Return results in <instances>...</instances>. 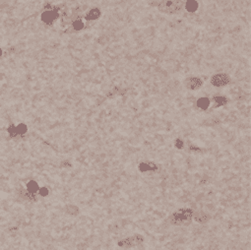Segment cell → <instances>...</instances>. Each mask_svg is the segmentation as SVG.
Here are the masks:
<instances>
[{"instance_id":"obj_1","label":"cell","mask_w":251,"mask_h":250,"mask_svg":"<svg viewBox=\"0 0 251 250\" xmlns=\"http://www.w3.org/2000/svg\"><path fill=\"white\" fill-rule=\"evenodd\" d=\"M194 211L192 208L190 207H183L178 209V210L172 212L171 214L168 216V223L171 226H182L189 225L192 220Z\"/></svg>"},{"instance_id":"obj_2","label":"cell","mask_w":251,"mask_h":250,"mask_svg":"<svg viewBox=\"0 0 251 250\" xmlns=\"http://www.w3.org/2000/svg\"><path fill=\"white\" fill-rule=\"evenodd\" d=\"M183 7H184L183 0H163L159 4L158 8L162 13L172 15L179 12Z\"/></svg>"},{"instance_id":"obj_3","label":"cell","mask_w":251,"mask_h":250,"mask_svg":"<svg viewBox=\"0 0 251 250\" xmlns=\"http://www.w3.org/2000/svg\"><path fill=\"white\" fill-rule=\"evenodd\" d=\"M230 78L228 75L224 73H218L215 74L214 76H212L211 78V84L214 87H224L227 84H230Z\"/></svg>"},{"instance_id":"obj_4","label":"cell","mask_w":251,"mask_h":250,"mask_svg":"<svg viewBox=\"0 0 251 250\" xmlns=\"http://www.w3.org/2000/svg\"><path fill=\"white\" fill-rule=\"evenodd\" d=\"M192 220L199 225H206L212 220V215L209 212L205 211H195L193 214Z\"/></svg>"},{"instance_id":"obj_5","label":"cell","mask_w":251,"mask_h":250,"mask_svg":"<svg viewBox=\"0 0 251 250\" xmlns=\"http://www.w3.org/2000/svg\"><path fill=\"white\" fill-rule=\"evenodd\" d=\"M57 17H58V14L55 10H46L42 13V15H40V20H42L44 24L51 25L56 19H57Z\"/></svg>"},{"instance_id":"obj_6","label":"cell","mask_w":251,"mask_h":250,"mask_svg":"<svg viewBox=\"0 0 251 250\" xmlns=\"http://www.w3.org/2000/svg\"><path fill=\"white\" fill-rule=\"evenodd\" d=\"M202 85H203V81L198 77H191L185 81V86L192 91H196L198 89H200Z\"/></svg>"},{"instance_id":"obj_7","label":"cell","mask_w":251,"mask_h":250,"mask_svg":"<svg viewBox=\"0 0 251 250\" xmlns=\"http://www.w3.org/2000/svg\"><path fill=\"white\" fill-rule=\"evenodd\" d=\"M184 8L189 13H195L199 8V3L197 0H187L184 3Z\"/></svg>"},{"instance_id":"obj_8","label":"cell","mask_w":251,"mask_h":250,"mask_svg":"<svg viewBox=\"0 0 251 250\" xmlns=\"http://www.w3.org/2000/svg\"><path fill=\"white\" fill-rule=\"evenodd\" d=\"M196 104L201 110H207L210 106H211V100H210L209 98H206V97H201V98L197 100Z\"/></svg>"},{"instance_id":"obj_9","label":"cell","mask_w":251,"mask_h":250,"mask_svg":"<svg viewBox=\"0 0 251 250\" xmlns=\"http://www.w3.org/2000/svg\"><path fill=\"white\" fill-rule=\"evenodd\" d=\"M100 15H102V12H100V10L99 8H93L87 13L86 18H87V20L94 21V20L99 19V18L100 17Z\"/></svg>"},{"instance_id":"obj_10","label":"cell","mask_w":251,"mask_h":250,"mask_svg":"<svg viewBox=\"0 0 251 250\" xmlns=\"http://www.w3.org/2000/svg\"><path fill=\"white\" fill-rule=\"evenodd\" d=\"M26 187H27V190L30 193H37L40 189V185L36 180H30L29 182H27L26 184Z\"/></svg>"},{"instance_id":"obj_11","label":"cell","mask_w":251,"mask_h":250,"mask_svg":"<svg viewBox=\"0 0 251 250\" xmlns=\"http://www.w3.org/2000/svg\"><path fill=\"white\" fill-rule=\"evenodd\" d=\"M213 100L217 103V107L223 106L224 104L227 103V99L224 96H215L214 98H213Z\"/></svg>"},{"instance_id":"obj_12","label":"cell","mask_w":251,"mask_h":250,"mask_svg":"<svg viewBox=\"0 0 251 250\" xmlns=\"http://www.w3.org/2000/svg\"><path fill=\"white\" fill-rule=\"evenodd\" d=\"M80 208L76 206V205H69L68 207H67V213L72 216H77L80 214Z\"/></svg>"},{"instance_id":"obj_13","label":"cell","mask_w":251,"mask_h":250,"mask_svg":"<svg viewBox=\"0 0 251 250\" xmlns=\"http://www.w3.org/2000/svg\"><path fill=\"white\" fill-rule=\"evenodd\" d=\"M17 130H18V134L19 135H24L28 132V126L25 124V123H19L18 125H16Z\"/></svg>"},{"instance_id":"obj_14","label":"cell","mask_w":251,"mask_h":250,"mask_svg":"<svg viewBox=\"0 0 251 250\" xmlns=\"http://www.w3.org/2000/svg\"><path fill=\"white\" fill-rule=\"evenodd\" d=\"M174 148L177 149V150H182L184 149V141H183L181 138H176L173 142Z\"/></svg>"},{"instance_id":"obj_15","label":"cell","mask_w":251,"mask_h":250,"mask_svg":"<svg viewBox=\"0 0 251 250\" xmlns=\"http://www.w3.org/2000/svg\"><path fill=\"white\" fill-rule=\"evenodd\" d=\"M72 27H73V29L75 30V31H81V30L84 28V23H83V21L80 20V19L74 21L73 24H72Z\"/></svg>"},{"instance_id":"obj_16","label":"cell","mask_w":251,"mask_h":250,"mask_svg":"<svg viewBox=\"0 0 251 250\" xmlns=\"http://www.w3.org/2000/svg\"><path fill=\"white\" fill-rule=\"evenodd\" d=\"M7 131H8L9 135H10L11 137H16L17 135H19L16 125H14V124L10 125L9 127H8V129H7Z\"/></svg>"},{"instance_id":"obj_17","label":"cell","mask_w":251,"mask_h":250,"mask_svg":"<svg viewBox=\"0 0 251 250\" xmlns=\"http://www.w3.org/2000/svg\"><path fill=\"white\" fill-rule=\"evenodd\" d=\"M39 194H40V196H42V197H46L48 196V194H49V190H48L47 187H40L39 189Z\"/></svg>"},{"instance_id":"obj_18","label":"cell","mask_w":251,"mask_h":250,"mask_svg":"<svg viewBox=\"0 0 251 250\" xmlns=\"http://www.w3.org/2000/svg\"><path fill=\"white\" fill-rule=\"evenodd\" d=\"M1 55H2V49L0 48V57H1Z\"/></svg>"}]
</instances>
